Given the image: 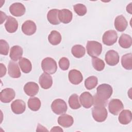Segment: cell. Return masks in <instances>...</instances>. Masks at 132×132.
Here are the masks:
<instances>
[{"instance_id":"2e32d148","label":"cell","mask_w":132,"mask_h":132,"mask_svg":"<svg viewBox=\"0 0 132 132\" xmlns=\"http://www.w3.org/2000/svg\"><path fill=\"white\" fill-rule=\"evenodd\" d=\"M11 108L13 113L17 114H22L26 109V105L23 100H16L11 104Z\"/></svg>"},{"instance_id":"8992f818","label":"cell","mask_w":132,"mask_h":132,"mask_svg":"<svg viewBox=\"0 0 132 132\" xmlns=\"http://www.w3.org/2000/svg\"><path fill=\"white\" fill-rule=\"evenodd\" d=\"M118 34L114 30H109L105 32L102 37L103 43L108 46L114 44L117 41Z\"/></svg>"},{"instance_id":"836d02e7","label":"cell","mask_w":132,"mask_h":132,"mask_svg":"<svg viewBox=\"0 0 132 132\" xmlns=\"http://www.w3.org/2000/svg\"><path fill=\"white\" fill-rule=\"evenodd\" d=\"M73 9L74 11L79 16H83L87 13V8L86 7L82 4H77L73 6Z\"/></svg>"},{"instance_id":"30bf717a","label":"cell","mask_w":132,"mask_h":132,"mask_svg":"<svg viewBox=\"0 0 132 132\" xmlns=\"http://www.w3.org/2000/svg\"><path fill=\"white\" fill-rule=\"evenodd\" d=\"M105 59L107 64L114 66L117 65L119 62V55L116 51L110 50L106 53Z\"/></svg>"},{"instance_id":"5bb4252c","label":"cell","mask_w":132,"mask_h":132,"mask_svg":"<svg viewBox=\"0 0 132 132\" xmlns=\"http://www.w3.org/2000/svg\"><path fill=\"white\" fill-rule=\"evenodd\" d=\"M68 77L70 82L74 85H78L83 80V76L81 72L75 69L69 71Z\"/></svg>"},{"instance_id":"d4e9b609","label":"cell","mask_w":132,"mask_h":132,"mask_svg":"<svg viewBox=\"0 0 132 132\" xmlns=\"http://www.w3.org/2000/svg\"><path fill=\"white\" fill-rule=\"evenodd\" d=\"M19 64L23 73H28L32 69V65L30 61L26 58H21L19 60Z\"/></svg>"},{"instance_id":"5b68a950","label":"cell","mask_w":132,"mask_h":132,"mask_svg":"<svg viewBox=\"0 0 132 132\" xmlns=\"http://www.w3.org/2000/svg\"><path fill=\"white\" fill-rule=\"evenodd\" d=\"M52 111L56 114H62L64 113L68 109L65 102L60 98L55 100L51 104Z\"/></svg>"},{"instance_id":"603a6c76","label":"cell","mask_w":132,"mask_h":132,"mask_svg":"<svg viewBox=\"0 0 132 132\" xmlns=\"http://www.w3.org/2000/svg\"><path fill=\"white\" fill-rule=\"evenodd\" d=\"M23 49L19 45H14L12 46L10 51L9 56L11 60L17 61L20 60L23 55Z\"/></svg>"},{"instance_id":"d6a6232c","label":"cell","mask_w":132,"mask_h":132,"mask_svg":"<svg viewBox=\"0 0 132 132\" xmlns=\"http://www.w3.org/2000/svg\"><path fill=\"white\" fill-rule=\"evenodd\" d=\"M92 64L94 69L97 71H101L105 68V63L104 61L96 57H92Z\"/></svg>"},{"instance_id":"7a4b0ae2","label":"cell","mask_w":132,"mask_h":132,"mask_svg":"<svg viewBox=\"0 0 132 132\" xmlns=\"http://www.w3.org/2000/svg\"><path fill=\"white\" fill-rule=\"evenodd\" d=\"M92 114L95 121L98 122H102L106 119L108 112L105 106L94 105L92 109Z\"/></svg>"},{"instance_id":"484cf974","label":"cell","mask_w":132,"mask_h":132,"mask_svg":"<svg viewBox=\"0 0 132 132\" xmlns=\"http://www.w3.org/2000/svg\"><path fill=\"white\" fill-rule=\"evenodd\" d=\"M119 44L124 48L130 47L132 44L131 37L128 35L123 34L119 38Z\"/></svg>"},{"instance_id":"8d00e7d4","label":"cell","mask_w":132,"mask_h":132,"mask_svg":"<svg viewBox=\"0 0 132 132\" xmlns=\"http://www.w3.org/2000/svg\"><path fill=\"white\" fill-rule=\"evenodd\" d=\"M6 73V68L5 65H4L3 63H1V74L0 77H2L4 75H5Z\"/></svg>"},{"instance_id":"f1b7e54d","label":"cell","mask_w":132,"mask_h":132,"mask_svg":"<svg viewBox=\"0 0 132 132\" xmlns=\"http://www.w3.org/2000/svg\"><path fill=\"white\" fill-rule=\"evenodd\" d=\"M28 108L34 111H38L41 107V101L39 98L37 97H30L28 100Z\"/></svg>"},{"instance_id":"ac0fdd59","label":"cell","mask_w":132,"mask_h":132,"mask_svg":"<svg viewBox=\"0 0 132 132\" xmlns=\"http://www.w3.org/2000/svg\"><path fill=\"white\" fill-rule=\"evenodd\" d=\"M5 27L7 32L13 33L18 29V22L14 18L11 16H8L5 24Z\"/></svg>"},{"instance_id":"e575fe53","label":"cell","mask_w":132,"mask_h":132,"mask_svg":"<svg viewBox=\"0 0 132 132\" xmlns=\"http://www.w3.org/2000/svg\"><path fill=\"white\" fill-rule=\"evenodd\" d=\"M9 50V46L7 42L3 39L0 40V53L3 55H7Z\"/></svg>"},{"instance_id":"cb8c5ba5","label":"cell","mask_w":132,"mask_h":132,"mask_svg":"<svg viewBox=\"0 0 132 132\" xmlns=\"http://www.w3.org/2000/svg\"><path fill=\"white\" fill-rule=\"evenodd\" d=\"M59 10L57 9H53L50 10L47 14V19L48 22L53 25L59 24L60 22L58 19Z\"/></svg>"},{"instance_id":"4dcf8cb0","label":"cell","mask_w":132,"mask_h":132,"mask_svg":"<svg viewBox=\"0 0 132 132\" xmlns=\"http://www.w3.org/2000/svg\"><path fill=\"white\" fill-rule=\"evenodd\" d=\"M68 102L70 107L73 109H77L81 107L78 96L76 94H72L69 98Z\"/></svg>"},{"instance_id":"d590c367","label":"cell","mask_w":132,"mask_h":132,"mask_svg":"<svg viewBox=\"0 0 132 132\" xmlns=\"http://www.w3.org/2000/svg\"><path fill=\"white\" fill-rule=\"evenodd\" d=\"M59 66L60 68L63 70H67L70 66V61L66 57H62L59 61Z\"/></svg>"},{"instance_id":"7c38bea8","label":"cell","mask_w":132,"mask_h":132,"mask_svg":"<svg viewBox=\"0 0 132 132\" xmlns=\"http://www.w3.org/2000/svg\"><path fill=\"white\" fill-rule=\"evenodd\" d=\"M21 29L24 34L30 36L35 33L37 27L34 22L31 20H27L22 24Z\"/></svg>"},{"instance_id":"ffe728a7","label":"cell","mask_w":132,"mask_h":132,"mask_svg":"<svg viewBox=\"0 0 132 132\" xmlns=\"http://www.w3.org/2000/svg\"><path fill=\"white\" fill-rule=\"evenodd\" d=\"M114 25L116 29L118 31L122 32L127 28L128 23L123 15H119L116 18Z\"/></svg>"},{"instance_id":"e0dca14e","label":"cell","mask_w":132,"mask_h":132,"mask_svg":"<svg viewBox=\"0 0 132 132\" xmlns=\"http://www.w3.org/2000/svg\"><path fill=\"white\" fill-rule=\"evenodd\" d=\"M38 85L32 81L27 82L24 87V91L25 93L28 96H34L36 95L39 91Z\"/></svg>"},{"instance_id":"44dd1931","label":"cell","mask_w":132,"mask_h":132,"mask_svg":"<svg viewBox=\"0 0 132 132\" xmlns=\"http://www.w3.org/2000/svg\"><path fill=\"white\" fill-rule=\"evenodd\" d=\"M57 121L60 125L63 127L67 128L73 125L74 120L72 116L67 114H63L58 117Z\"/></svg>"},{"instance_id":"3957f363","label":"cell","mask_w":132,"mask_h":132,"mask_svg":"<svg viewBox=\"0 0 132 132\" xmlns=\"http://www.w3.org/2000/svg\"><path fill=\"white\" fill-rule=\"evenodd\" d=\"M41 67L44 72L49 74H54L57 70L56 61L51 57H46L43 59L41 62Z\"/></svg>"},{"instance_id":"4fadbf2b","label":"cell","mask_w":132,"mask_h":132,"mask_svg":"<svg viewBox=\"0 0 132 132\" xmlns=\"http://www.w3.org/2000/svg\"><path fill=\"white\" fill-rule=\"evenodd\" d=\"M39 82L42 88L47 89L51 88L53 84L52 77L46 73H43L40 76Z\"/></svg>"},{"instance_id":"74e56055","label":"cell","mask_w":132,"mask_h":132,"mask_svg":"<svg viewBox=\"0 0 132 132\" xmlns=\"http://www.w3.org/2000/svg\"><path fill=\"white\" fill-rule=\"evenodd\" d=\"M0 13H1V24H2L3 22L5 20V19L7 18L8 16L6 15V14L5 13L2 12V11H0Z\"/></svg>"},{"instance_id":"9a60e30c","label":"cell","mask_w":132,"mask_h":132,"mask_svg":"<svg viewBox=\"0 0 132 132\" xmlns=\"http://www.w3.org/2000/svg\"><path fill=\"white\" fill-rule=\"evenodd\" d=\"M8 72L9 75L12 78H19L21 75L18 63L12 60L9 62Z\"/></svg>"},{"instance_id":"1f68e13d","label":"cell","mask_w":132,"mask_h":132,"mask_svg":"<svg viewBox=\"0 0 132 132\" xmlns=\"http://www.w3.org/2000/svg\"><path fill=\"white\" fill-rule=\"evenodd\" d=\"M98 83L97 78L95 76L88 77L85 81V87L88 90H91L94 88Z\"/></svg>"},{"instance_id":"f546056e","label":"cell","mask_w":132,"mask_h":132,"mask_svg":"<svg viewBox=\"0 0 132 132\" xmlns=\"http://www.w3.org/2000/svg\"><path fill=\"white\" fill-rule=\"evenodd\" d=\"M71 52L72 55L76 58H80L82 57L86 53L85 48L84 46L81 45H74L72 49Z\"/></svg>"},{"instance_id":"f35d334b","label":"cell","mask_w":132,"mask_h":132,"mask_svg":"<svg viewBox=\"0 0 132 132\" xmlns=\"http://www.w3.org/2000/svg\"><path fill=\"white\" fill-rule=\"evenodd\" d=\"M51 131H63V129L59 126H55L52 128Z\"/></svg>"},{"instance_id":"6da1fadb","label":"cell","mask_w":132,"mask_h":132,"mask_svg":"<svg viewBox=\"0 0 132 132\" xmlns=\"http://www.w3.org/2000/svg\"><path fill=\"white\" fill-rule=\"evenodd\" d=\"M113 92L112 87L106 84L99 85L96 88V93L93 97V106L103 105L106 106L108 100Z\"/></svg>"},{"instance_id":"7402d4cb","label":"cell","mask_w":132,"mask_h":132,"mask_svg":"<svg viewBox=\"0 0 132 132\" xmlns=\"http://www.w3.org/2000/svg\"><path fill=\"white\" fill-rule=\"evenodd\" d=\"M118 120L119 122L123 125H127L129 124L132 120L131 111L127 109L122 110L119 116Z\"/></svg>"},{"instance_id":"9c48e42d","label":"cell","mask_w":132,"mask_h":132,"mask_svg":"<svg viewBox=\"0 0 132 132\" xmlns=\"http://www.w3.org/2000/svg\"><path fill=\"white\" fill-rule=\"evenodd\" d=\"M25 7L21 3H14L9 7V11L11 14L15 16H21L25 12Z\"/></svg>"},{"instance_id":"8fae6325","label":"cell","mask_w":132,"mask_h":132,"mask_svg":"<svg viewBox=\"0 0 132 132\" xmlns=\"http://www.w3.org/2000/svg\"><path fill=\"white\" fill-rule=\"evenodd\" d=\"M79 100L82 106L87 109L90 108L93 104V97L89 92H84L79 96Z\"/></svg>"},{"instance_id":"ba28073f","label":"cell","mask_w":132,"mask_h":132,"mask_svg":"<svg viewBox=\"0 0 132 132\" xmlns=\"http://www.w3.org/2000/svg\"><path fill=\"white\" fill-rule=\"evenodd\" d=\"M15 93L12 88H7L1 91L0 93V100L4 103L10 102L15 97Z\"/></svg>"},{"instance_id":"52a82bcc","label":"cell","mask_w":132,"mask_h":132,"mask_svg":"<svg viewBox=\"0 0 132 132\" xmlns=\"http://www.w3.org/2000/svg\"><path fill=\"white\" fill-rule=\"evenodd\" d=\"M124 108L122 102L119 99H112L108 104L109 112L113 115H118V113Z\"/></svg>"},{"instance_id":"83f0119b","label":"cell","mask_w":132,"mask_h":132,"mask_svg":"<svg viewBox=\"0 0 132 132\" xmlns=\"http://www.w3.org/2000/svg\"><path fill=\"white\" fill-rule=\"evenodd\" d=\"M121 64L122 67L126 70L132 69V54L128 53L122 56L121 58Z\"/></svg>"},{"instance_id":"277c9868","label":"cell","mask_w":132,"mask_h":132,"mask_svg":"<svg viewBox=\"0 0 132 132\" xmlns=\"http://www.w3.org/2000/svg\"><path fill=\"white\" fill-rule=\"evenodd\" d=\"M86 48L88 54L91 57H97L100 55L102 51L101 43L95 41H88Z\"/></svg>"},{"instance_id":"4316f807","label":"cell","mask_w":132,"mask_h":132,"mask_svg":"<svg viewBox=\"0 0 132 132\" xmlns=\"http://www.w3.org/2000/svg\"><path fill=\"white\" fill-rule=\"evenodd\" d=\"M48 40L51 44L57 45L61 42V34L56 30H52L48 36Z\"/></svg>"},{"instance_id":"d6986e66","label":"cell","mask_w":132,"mask_h":132,"mask_svg":"<svg viewBox=\"0 0 132 132\" xmlns=\"http://www.w3.org/2000/svg\"><path fill=\"white\" fill-rule=\"evenodd\" d=\"M72 12L70 10L67 9L59 10L58 19L60 22L68 24L72 21Z\"/></svg>"}]
</instances>
